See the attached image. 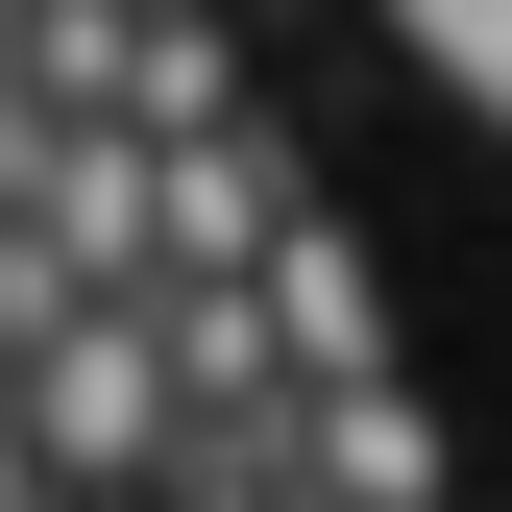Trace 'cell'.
Here are the masks:
<instances>
[{"instance_id":"cell-1","label":"cell","mask_w":512,"mask_h":512,"mask_svg":"<svg viewBox=\"0 0 512 512\" xmlns=\"http://www.w3.org/2000/svg\"><path fill=\"white\" fill-rule=\"evenodd\" d=\"M0 439H25V488H49V512H74V488H147V464H171V366H147V293L49 317V342H25V391H0Z\"/></svg>"},{"instance_id":"cell-2","label":"cell","mask_w":512,"mask_h":512,"mask_svg":"<svg viewBox=\"0 0 512 512\" xmlns=\"http://www.w3.org/2000/svg\"><path fill=\"white\" fill-rule=\"evenodd\" d=\"M244 317H269V391H391V269H366V220L342 196H293L269 244H244Z\"/></svg>"},{"instance_id":"cell-3","label":"cell","mask_w":512,"mask_h":512,"mask_svg":"<svg viewBox=\"0 0 512 512\" xmlns=\"http://www.w3.org/2000/svg\"><path fill=\"white\" fill-rule=\"evenodd\" d=\"M391 25L439 49V98H464V122H512V0H391Z\"/></svg>"}]
</instances>
